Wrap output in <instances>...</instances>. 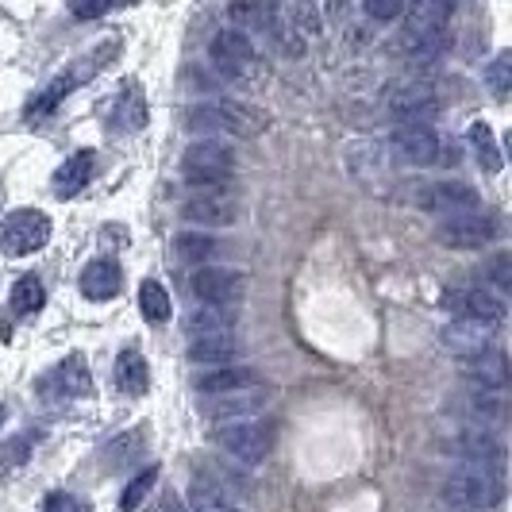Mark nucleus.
Wrapping results in <instances>:
<instances>
[{
    "mask_svg": "<svg viewBox=\"0 0 512 512\" xmlns=\"http://www.w3.org/2000/svg\"><path fill=\"white\" fill-rule=\"evenodd\" d=\"M116 51H120V43H116V39H104L101 47L89 54V58H81V62H74L66 74L54 77L51 85H47V89H43L35 101L27 104V124H39V120H47L54 108H58V104L66 101L70 93H74L77 85H85L89 77L101 74L104 66H108V58H116Z\"/></svg>",
    "mask_w": 512,
    "mask_h": 512,
    "instance_id": "f257e3e1",
    "label": "nucleus"
},
{
    "mask_svg": "<svg viewBox=\"0 0 512 512\" xmlns=\"http://www.w3.org/2000/svg\"><path fill=\"white\" fill-rule=\"evenodd\" d=\"M505 497V482H501V470L486 466V462H470L462 466L459 474L447 478V501L455 509L466 512H489L493 505H501Z\"/></svg>",
    "mask_w": 512,
    "mask_h": 512,
    "instance_id": "f03ea898",
    "label": "nucleus"
},
{
    "mask_svg": "<svg viewBox=\"0 0 512 512\" xmlns=\"http://www.w3.org/2000/svg\"><path fill=\"white\" fill-rule=\"evenodd\" d=\"M189 128L193 131H220V135H235V139H255L266 131V116L251 108V104L235 101H212L189 108Z\"/></svg>",
    "mask_w": 512,
    "mask_h": 512,
    "instance_id": "7ed1b4c3",
    "label": "nucleus"
},
{
    "mask_svg": "<svg viewBox=\"0 0 512 512\" xmlns=\"http://www.w3.org/2000/svg\"><path fill=\"white\" fill-rule=\"evenodd\" d=\"M235 174V151L220 139H197L181 154V178L197 189H220Z\"/></svg>",
    "mask_w": 512,
    "mask_h": 512,
    "instance_id": "20e7f679",
    "label": "nucleus"
},
{
    "mask_svg": "<svg viewBox=\"0 0 512 512\" xmlns=\"http://www.w3.org/2000/svg\"><path fill=\"white\" fill-rule=\"evenodd\" d=\"M216 447L220 451H228L235 462H243V466H258V462L270 455V447H274V428L270 424H262L255 416H243V420H228V424H216Z\"/></svg>",
    "mask_w": 512,
    "mask_h": 512,
    "instance_id": "39448f33",
    "label": "nucleus"
},
{
    "mask_svg": "<svg viewBox=\"0 0 512 512\" xmlns=\"http://www.w3.org/2000/svg\"><path fill=\"white\" fill-rule=\"evenodd\" d=\"M451 20V0H412L405 20V47L412 54H436Z\"/></svg>",
    "mask_w": 512,
    "mask_h": 512,
    "instance_id": "423d86ee",
    "label": "nucleus"
},
{
    "mask_svg": "<svg viewBox=\"0 0 512 512\" xmlns=\"http://www.w3.org/2000/svg\"><path fill=\"white\" fill-rule=\"evenodd\" d=\"M47 239H51V216L47 212L20 208V212L0 220V251L4 255H35L39 247H47Z\"/></svg>",
    "mask_w": 512,
    "mask_h": 512,
    "instance_id": "0eeeda50",
    "label": "nucleus"
},
{
    "mask_svg": "<svg viewBox=\"0 0 512 512\" xmlns=\"http://www.w3.org/2000/svg\"><path fill=\"white\" fill-rule=\"evenodd\" d=\"M208 58H212V66L224 77H231V81H243V77H251V70H255V47H251L247 31H239V27L216 31V39H212V47H208Z\"/></svg>",
    "mask_w": 512,
    "mask_h": 512,
    "instance_id": "6e6552de",
    "label": "nucleus"
},
{
    "mask_svg": "<svg viewBox=\"0 0 512 512\" xmlns=\"http://www.w3.org/2000/svg\"><path fill=\"white\" fill-rule=\"evenodd\" d=\"M497 235V220L470 208V212H451L443 224H439V243L447 247H486L489 239Z\"/></svg>",
    "mask_w": 512,
    "mask_h": 512,
    "instance_id": "1a4fd4ad",
    "label": "nucleus"
},
{
    "mask_svg": "<svg viewBox=\"0 0 512 512\" xmlns=\"http://www.w3.org/2000/svg\"><path fill=\"white\" fill-rule=\"evenodd\" d=\"M189 289H193V297H197L201 305H231V301L243 297L247 278L235 274V270H224V266H201V270L193 274Z\"/></svg>",
    "mask_w": 512,
    "mask_h": 512,
    "instance_id": "9d476101",
    "label": "nucleus"
},
{
    "mask_svg": "<svg viewBox=\"0 0 512 512\" xmlns=\"http://www.w3.org/2000/svg\"><path fill=\"white\" fill-rule=\"evenodd\" d=\"M443 305L451 312H459L462 320H478V324H501L505 320V301L489 289H447Z\"/></svg>",
    "mask_w": 512,
    "mask_h": 512,
    "instance_id": "9b49d317",
    "label": "nucleus"
},
{
    "mask_svg": "<svg viewBox=\"0 0 512 512\" xmlns=\"http://www.w3.org/2000/svg\"><path fill=\"white\" fill-rule=\"evenodd\" d=\"M181 216L189 224H197V228H228V224L239 220V205L220 189H205V193H197V197H189L181 205Z\"/></svg>",
    "mask_w": 512,
    "mask_h": 512,
    "instance_id": "f8f14e48",
    "label": "nucleus"
},
{
    "mask_svg": "<svg viewBox=\"0 0 512 512\" xmlns=\"http://www.w3.org/2000/svg\"><path fill=\"white\" fill-rule=\"evenodd\" d=\"M270 401V385H243V389H231V393H216L212 405H208V416L216 424H228V420H243V416H255L262 405Z\"/></svg>",
    "mask_w": 512,
    "mask_h": 512,
    "instance_id": "ddd939ff",
    "label": "nucleus"
},
{
    "mask_svg": "<svg viewBox=\"0 0 512 512\" xmlns=\"http://www.w3.org/2000/svg\"><path fill=\"white\" fill-rule=\"evenodd\" d=\"M462 374L482 393H497L509 382V362L501 351H474V355H462Z\"/></svg>",
    "mask_w": 512,
    "mask_h": 512,
    "instance_id": "4468645a",
    "label": "nucleus"
},
{
    "mask_svg": "<svg viewBox=\"0 0 512 512\" xmlns=\"http://www.w3.org/2000/svg\"><path fill=\"white\" fill-rule=\"evenodd\" d=\"M393 143H397V151L409 158L412 166H432L439 158V135L428 124H401L397 135H393Z\"/></svg>",
    "mask_w": 512,
    "mask_h": 512,
    "instance_id": "2eb2a0df",
    "label": "nucleus"
},
{
    "mask_svg": "<svg viewBox=\"0 0 512 512\" xmlns=\"http://www.w3.org/2000/svg\"><path fill=\"white\" fill-rule=\"evenodd\" d=\"M124 285V270L116 266V258H97L81 270V293L89 301H112Z\"/></svg>",
    "mask_w": 512,
    "mask_h": 512,
    "instance_id": "dca6fc26",
    "label": "nucleus"
},
{
    "mask_svg": "<svg viewBox=\"0 0 512 512\" xmlns=\"http://www.w3.org/2000/svg\"><path fill=\"white\" fill-rule=\"evenodd\" d=\"M239 359V339L231 332H212V335H193L189 339V362L197 366H231Z\"/></svg>",
    "mask_w": 512,
    "mask_h": 512,
    "instance_id": "f3484780",
    "label": "nucleus"
},
{
    "mask_svg": "<svg viewBox=\"0 0 512 512\" xmlns=\"http://www.w3.org/2000/svg\"><path fill=\"white\" fill-rule=\"evenodd\" d=\"M93 170H97V154L93 151L70 154V158L54 170V193H58V197H77V193L89 185Z\"/></svg>",
    "mask_w": 512,
    "mask_h": 512,
    "instance_id": "a211bd4d",
    "label": "nucleus"
},
{
    "mask_svg": "<svg viewBox=\"0 0 512 512\" xmlns=\"http://www.w3.org/2000/svg\"><path fill=\"white\" fill-rule=\"evenodd\" d=\"M424 208H432V212H470V208H478V193L470 189V185H459V181H443V185H432L428 193H424Z\"/></svg>",
    "mask_w": 512,
    "mask_h": 512,
    "instance_id": "6ab92c4d",
    "label": "nucleus"
},
{
    "mask_svg": "<svg viewBox=\"0 0 512 512\" xmlns=\"http://www.w3.org/2000/svg\"><path fill=\"white\" fill-rule=\"evenodd\" d=\"M189 512H235V501L220 482H212L208 474H193L189 482Z\"/></svg>",
    "mask_w": 512,
    "mask_h": 512,
    "instance_id": "aec40b11",
    "label": "nucleus"
},
{
    "mask_svg": "<svg viewBox=\"0 0 512 512\" xmlns=\"http://www.w3.org/2000/svg\"><path fill=\"white\" fill-rule=\"evenodd\" d=\"M389 108H393V116H397V120L416 124L420 116L436 112V101H432V93H428L424 85H405V89H397V93L389 97Z\"/></svg>",
    "mask_w": 512,
    "mask_h": 512,
    "instance_id": "412c9836",
    "label": "nucleus"
},
{
    "mask_svg": "<svg viewBox=\"0 0 512 512\" xmlns=\"http://www.w3.org/2000/svg\"><path fill=\"white\" fill-rule=\"evenodd\" d=\"M54 382H58L62 397H89L93 393V370H89V362L81 359V355H70V359H62Z\"/></svg>",
    "mask_w": 512,
    "mask_h": 512,
    "instance_id": "4be33fe9",
    "label": "nucleus"
},
{
    "mask_svg": "<svg viewBox=\"0 0 512 512\" xmlns=\"http://www.w3.org/2000/svg\"><path fill=\"white\" fill-rule=\"evenodd\" d=\"M185 328L193 335L228 332V328H235V312L228 305H197L185 316Z\"/></svg>",
    "mask_w": 512,
    "mask_h": 512,
    "instance_id": "5701e85b",
    "label": "nucleus"
},
{
    "mask_svg": "<svg viewBox=\"0 0 512 512\" xmlns=\"http://www.w3.org/2000/svg\"><path fill=\"white\" fill-rule=\"evenodd\" d=\"M147 382H151V370H147V362L139 351H124L120 359H116V385L131 393V397H139V393H147Z\"/></svg>",
    "mask_w": 512,
    "mask_h": 512,
    "instance_id": "b1692460",
    "label": "nucleus"
},
{
    "mask_svg": "<svg viewBox=\"0 0 512 512\" xmlns=\"http://www.w3.org/2000/svg\"><path fill=\"white\" fill-rule=\"evenodd\" d=\"M258 374L251 366H224V370H216V374H205L197 389L205 393V397H216V393H231V389H243V385H255Z\"/></svg>",
    "mask_w": 512,
    "mask_h": 512,
    "instance_id": "393cba45",
    "label": "nucleus"
},
{
    "mask_svg": "<svg viewBox=\"0 0 512 512\" xmlns=\"http://www.w3.org/2000/svg\"><path fill=\"white\" fill-rule=\"evenodd\" d=\"M216 251H220L216 239L205 235V231H181L178 239H174V255H178L185 266H205Z\"/></svg>",
    "mask_w": 512,
    "mask_h": 512,
    "instance_id": "a878e982",
    "label": "nucleus"
},
{
    "mask_svg": "<svg viewBox=\"0 0 512 512\" xmlns=\"http://www.w3.org/2000/svg\"><path fill=\"white\" fill-rule=\"evenodd\" d=\"M139 312H143V320H151V324H166L170 320V293H166V285L162 282H143L139 285Z\"/></svg>",
    "mask_w": 512,
    "mask_h": 512,
    "instance_id": "bb28decb",
    "label": "nucleus"
},
{
    "mask_svg": "<svg viewBox=\"0 0 512 512\" xmlns=\"http://www.w3.org/2000/svg\"><path fill=\"white\" fill-rule=\"evenodd\" d=\"M116 120H120L128 131L147 124V97L139 93V85H135V81H128V85L120 89V97H116Z\"/></svg>",
    "mask_w": 512,
    "mask_h": 512,
    "instance_id": "cd10ccee",
    "label": "nucleus"
},
{
    "mask_svg": "<svg viewBox=\"0 0 512 512\" xmlns=\"http://www.w3.org/2000/svg\"><path fill=\"white\" fill-rule=\"evenodd\" d=\"M470 147H474V158L482 162L486 174H497V170H501V151H497V143H493V128H489L486 120H474V124H470Z\"/></svg>",
    "mask_w": 512,
    "mask_h": 512,
    "instance_id": "c85d7f7f",
    "label": "nucleus"
},
{
    "mask_svg": "<svg viewBox=\"0 0 512 512\" xmlns=\"http://www.w3.org/2000/svg\"><path fill=\"white\" fill-rule=\"evenodd\" d=\"M143 443H147V432H124V436H116L104 447V462H108L112 470H124L131 462H139Z\"/></svg>",
    "mask_w": 512,
    "mask_h": 512,
    "instance_id": "c756f323",
    "label": "nucleus"
},
{
    "mask_svg": "<svg viewBox=\"0 0 512 512\" xmlns=\"http://www.w3.org/2000/svg\"><path fill=\"white\" fill-rule=\"evenodd\" d=\"M43 301H47V289H43V282H39L35 274H27V278H20V282L12 285V308H16L20 316L39 312Z\"/></svg>",
    "mask_w": 512,
    "mask_h": 512,
    "instance_id": "7c9ffc66",
    "label": "nucleus"
},
{
    "mask_svg": "<svg viewBox=\"0 0 512 512\" xmlns=\"http://www.w3.org/2000/svg\"><path fill=\"white\" fill-rule=\"evenodd\" d=\"M154 482H158V466H147L143 474H135L128 482V489H124V497H120V509L124 512H135L143 501H147V493L154 489Z\"/></svg>",
    "mask_w": 512,
    "mask_h": 512,
    "instance_id": "2f4dec72",
    "label": "nucleus"
},
{
    "mask_svg": "<svg viewBox=\"0 0 512 512\" xmlns=\"http://www.w3.org/2000/svg\"><path fill=\"white\" fill-rule=\"evenodd\" d=\"M486 81H489V89H493V97H509V81H512V54L509 51H501L493 62H489V70H486Z\"/></svg>",
    "mask_w": 512,
    "mask_h": 512,
    "instance_id": "473e14b6",
    "label": "nucleus"
},
{
    "mask_svg": "<svg viewBox=\"0 0 512 512\" xmlns=\"http://www.w3.org/2000/svg\"><path fill=\"white\" fill-rule=\"evenodd\" d=\"M27 455H31L27 439H8V443H0V474H8V470H16V466H24Z\"/></svg>",
    "mask_w": 512,
    "mask_h": 512,
    "instance_id": "72a5a7b5",
    "label": "nucleus"
},
{
    "mask_svg": "<svg viewBox=\"0 0 512 512\" xmlns=\"http://www.w3.org/2000/svg\"><path fill=\"white\" fill-rule=\"evenodd\" d=\"M362 8H366L374 20L389 24V20H397V16L405 12V0H362Z\"/></svg>",
    "mask_w": 512,
    "mask_h": 512,
    "instance_id": "f704fd0d",
    "label": "nucleus"
},
{
    "mask_svg": "<svg viewBox=\"0 0 512 512\" xmlns=\"http://www.w3.org/2000/svg\"><path fill=\"white\" fill-rule=\"evenodd\" d=\"M509 255H497L493 262H489V278H493V285L501 289V293H509L512 289V270H509Z\"/></svg>",
    "mask_w": 512,
    "mask_h": 512,
    "instance_id": "c9c22d12",
    "label": "nucleus"
},
{
    "mask_svg": "<svg viewBox=\"0 0 512 512\" xmlns=\"http://www.w3.org/2000/svg\"><path fill=\"white\" fill-rule=\"evenodd\" d=\"M108 8H112L108 0H70V12H74L77 20H97Z\"/></svg>",
    "mask_w": 512,
    "mask_h": 512,
    "instance_id": "e433bc0d",
    "label": "nucleus"
},
{
    "mask_svg": "<svg viewBox=\"0 0 512 512\" xmlns=\"http://www.w3.org/2000/svg\"><path fill=\"white\" fill-rule=\"evenodd\" d=\"M43 512H85V505L77 501L74 493H51L43 501Z\"/></svg>",
    "mask_w": 512,
    "mask_h": 512,
    "instance_id": "4c0bfd02",
    "label": "nucleus"
},
{
    "mask_svg": "<svg viewBox=\"0 0 512 512\" xmlns=\"http://www.w3.org/2000/svg\"><path fill=\"white\" fill-rule=\"evenodd\" d=\"M162 512H189V509H185V505H181L178 497H174V493H170V497H166V501H162Z\"/></svg>",
    "mask_w": 512,
    "mask_h": 512,
    "instance_id": "58836bf2",
    "label": "nucleus"
},
{
    "mask_svg": "<svg viewBox=\"0 0 512 512\" xmlns=\"http://www.w3.org/2000/svg\"><path fill=\"white\" fill-rule=\"evenodd\" d=\"M108 4H116V8H131V4H139V0H108Z\"/></svg>",
    "mask_w": 512,
    "mask_h": 512,
    "instance_id": "ea45409f",
    "label": "nucleus"
},
{
    "mask_svg": "<svg viewBox=\"0 0 512 512\" xmlns=\"http://www.w3.org/2000/svg\"><path fill=\"white\" fill-rule=\"evenodd\" d=\"M0 420H4V405H0Z\"/></svg>",
    "mask_w": 512,
    "mask_h": 512,
    "instance_id": "a19ab883",
    "label": "nucleus"
}]
</instances>
